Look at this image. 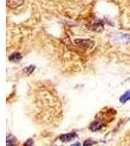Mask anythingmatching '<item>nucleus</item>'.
<instances>
[{
    "instance_id": "nucleus-1",
    "label": "nucleus",
    "mask_w": 130,
    "mask_h": 146,
    "mask_svg": "<svg viewBox=\"0 0 130 146\" xmlns=\"http://www.w3.org/2000/svg\"><path fill=\"white\" fill-rule=\"evenodd\" d=\"M75 44L84 49H89L94 46V41L91 39H75Z\"/></svg>"
},
{
    "instance_id": "nucleus-2",
    "label": "nucleus",
    "mask_w": 130,
    "mask_h": 146,
    "mask_svg": "<svg viewBox=\"0 0 130 146\" xmlns=\"http://www.w3.org/2000/svg\"><path fill=\"white\" fill-rule=\"evenodd\" d=\"M104 125H105V121H104L103 119L95 120V121H93L90 125H89V129H90L91 131H100V129L104 127Z\"/></svg>"
},
{
    "instance_id": "nucleus-3",
    "label": "nucleus",
    "mask_w": 130,
    "mask_h": 146,
    "mask_svg": "<svg viewBox=\"0 0 130 146\" xmlns=\"http://www.w3.org/2000/svg\"><path fill=\"white\" fill-rule=\"evenodd\" d=\"M75 137H77L76 133H65V135H60L59 140H61L62 142H68V141L73 140Z\"/></svg>"
},
{
    "instance_id": "nucleus-4",
    "label": "nucleus",
    "mask_w": 130,
    "mask_h": 146,
    "mask_svg": "<svg viewBox=\"0 0 130 146\" xmlns=\"http://www.w3.org/2000/svg\"><path fill=\"white\" fill-rule=\"evenodd\" d=\"M89 28L92 30H95V31H102L104 27H103L102 22H101L100 20H98V21H96V22L92 23V25H89Z\"/></svg>"
},
{
    "instance_id": "nucleus-5",
    "label": "nucleus",
    "mask_w": 130,
    "mask_h": 146,
    "mask_svg": "<svg viewBox=\"0 0 130 146\" xmlns=\"http://www.w3.org/2000/svg\"><path fill=\"white\" fill-rule=\"evenodd\" d=\"M6 2L10 8H16L23 4V0H6Z\"/></svg>"
},
{
    "instance_id": "nucleus-6",
    "label": "nucleus",
    "mask_w": 130,
    "mask_h": 146,
    "mask_svg": "<svg viewBox=\"0 0 130 146\" xmlns=\"http://www.w3.org/2000/svg\"><path fill=\"white\" fill-rule=\"evenodd\" d=\"M7 146H16V143H18V141H16V138L15 136L13 135H8L7 136Z\"/></svg>"
},
{
    "instance_id": "nucleus-7",
    "label": "nucleus",
    "mask_w": 130,
    "mask_h": 146,
    "mask_svg": "<svg viewBox=\"0 0 130 146\" xmlns=\"http://www.w3.org/2000/svg\"><path fill=\"white\" fill-rule=\"evenodd\" d=\"M9 60L13 62H18L22 60V55H20V53H13L10 56H9Z\"/></svg>"
},
{
    "instance_id": "nucleus-8",
    "label": "nucleus",
    "mask_w": 130,
    "mask_h": 146,
    "mask_svg": "<svg viewBox=\"0 0 130 146\" xmlns=\"http://www.w3.org/2000/svg\"><path fill=\"white\" fill-rule=\"evenodd\" d=\"M128 100H130V90H128V91H126L125 93L122 95L119 98V101L121 103H125L126 101H128Z\"/></svg>"
},
{
    "instance_id": "nucleus-9",
    "label": "nucleus",
    "mask_w": 130,
    "mask_h": 146,
    "mask_svg": "<svg viewBox=\"0 0 130 146\" xmlns=\"http://www.w3.org/2000/svg\"><path fill=\"white\" fill-rule=\"evenodd\" d=\"M95 143H96L95 140L91 139V138H87V139H86V140L84 141L82 145H84V146H92V145L95 144Z\"/></svg>"
},
{
    "instance_id": "nucleus-10",
    "label": "nucleus",
    "mask_w": 130,
    "mask_h": 146,
    "mask_svg": "<svg viewBox=\"0 0 130 146\" xmlns=\"http://www.w3.org/2000/svg\"><path fill=\"white\" fill-rule=\"evenodd\" d=\"M34 69H35V67L33 66V65H31V66H29V67H26V68H25V69H24V72L26 73V74H30V73H31Z\"/></svg>"
},
{
    "instance_id": "nucleus-11",
    "label": "nucleus",
    "mask_w": 130,
    "mask_h": 146,
    "mask_svg": "<svg viewBox=\"0 0 130 146\" xmlns=\"http://www.w3.org/2000/svg\"><path fill=\"white\" fill-rule=\"evenodd\" d=\"M24 146H34V144H33V140L30 138V139H28L26 142L24 143Z\"/></svg>"
},
{
    "instance_id": "nucleus-12",
    "label": "nucleus",
    "mask_w": 130,
    "mask_h": 146,
    "mask_svg": "<svg viewBox=\"0 0 130 146\" xmlns=\"http://www.w3.org/2000/svg\"><path fill=\"white\" fill-rule=\"evenodd\" d=\"M71 146H82V145H81V143H80V142H76V143H74V144H72Z\"/></svg>"
}]
</instances>
